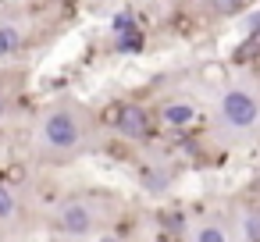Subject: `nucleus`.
Returning a JSON list of instances; mask_svg holds the SVG:
<instances>
[{
	"label": "nucleus",
	"instance_id": "nucleus-4",
	"mask_svg": "<svg viewBox=\"0 0 260 242\" xmlns=\"http://www.w3.org/2000/svg\"><path fill=\"white\" fill-rule=\"evenodd\" d=\"M118 135L121 139H150V118H146V107L143 103H125Z\"/></svg>",
	"mask_w": 260,
	"mask_h": 242
},
{
	"label": "nucleus",
	"instance_id": "nucleus-16",
	"mask_svg": "<svg viewBox=\"0 0 260 242\" xmlns=\"http://www.w3.org/2000/svg\"><path fill=\"white\" fill-rule=\"evenodd\" d=\"M128 29H136V22H132V15H128V11H121V15H114V36H118V32H128Z\"/></svg>",
	"mask_w": 260,
	"mask_h": 242
},
{
	"label": "nucleus",
	"instance_id": "nucleus-2",
	"mask_svg": "<svg viewBox=\"0 0 260 242\" xmlns=\"http://www.w3.org/2000/svg\"><path fill=\"white\" fill-rule=\"evenodd\" d=\"M96 206L89 203V199H68V203H61L57 206V214H54V228L61 231V235H68V238H86V235H93V228H96Z\"/></svg>",
	"mask_w": 260,
	"mask_h": 242
},
{
	"label": "nucleus",
	"instance_id": "nucleus-6",
	"mask_svg": "<svg viewBox=\"0 0 260 242\" xmlns=\"http://www.w3.org/2000/svg\"><path fill=\"white\" fill-rule=\"evenodd\" d=\"M22 50V32L15 25H0V61H8Z\"/></svg>",
	"mask_w": 260,
	"mask_h": 242
},
{
	"label": "nucleus",
	"instance_id": "nucleus-10",
	"mask_svg": "<svg viewBox=\"0 0 260 242\" xmlns=\"http://www.w3.org/2000/svg\"><path fill=\"white\" fill-rule=\"evenodd\" d=\"M121 111H125V100H111V103L100 111V125L118 132V125H121Z\"/></svg>",
	"mask_w": 260,
	"mask_h": 242
},
{
	"label": "nucleus",
	"instance_id": "nucleus-3",
	"mask_svg": "<svg viewBox=\"0 0 260 242\" xmlns=\"http://www.w3.org/2000/svg\"><path fill=\"white\" fill-rule=\"evenodd\" d=\"M221 118L232 125V128H253L256 118H260V103L246 93V89H228L221 96Z\"/></svg>",
	"mask_w": 260,
	"mask_h": 242
},
{
	"label": "nucleus",
	"instance_id": "nucleus-18",
	"mask_svg": "<svg viewBox=\"0 0 260 242\" xmlns=\"http://www.w3.org/2000/svg\"><path fill=\"white\" fill-rule=\"evenodd\" d=\"M4 114H8V96L0 93V121H4Z\"/></svg>",
	"mask_w": 260,
	"mask_h": 242
},
{
	"label": "nucleus",
	"instance_id": "nucleus-7",
	"mask_svg": "<svg viewBox=\"0 0 260 242\" xmlns=\"http://www.w3.org/2000/svg\"><path fill=\"white\" fill-rule=\"evenodd\" d=\"M18 221V196L11 192V185L0 182V224Z\"/></svg>",
	"mask_w": 260,
	"mask_h": 242
},
{
	"label": "nucleus",
	"instance_id": "nucleus-8",
	"mask_svg": "<svg viewBox=\"0 0 260 242\" xmlns=\"http://www.w3.org/2000/svg\"><path fill=\"white\" fill-rule=\"evenodd\" d=\"M143 47H146V36L139 29H128V32H118L114 36V50H121V54H139Z\"/></svg>",
	"mask_w": 260,
	"mask_h": 242
},
{
	"label": "nucleus",
	"instance_id": "nucleus-14",
	"mask_svg": "<svg viewBox=\"0 0 260 242\" xmlns=\"http://www.w3.org/2000/svg\"><path fill=\"white\" fill-rule=\"evenodd\" d=\"M242 231H246L249 242H260V214H249V217L242 221Z\"/></svg>",
	"mask_w": 260,
	"mask_h": 242
},
{
	"label": "nucleus",
	"instance_id": "nucleus-13",
	"mask_svg": "<svg viewBox=\"0 0 260 242\" xmlns=\"http://www.w3.org/2000/svg\"><path fill=\"white\" fill-rule=\"evenodd\" d=\"M246 4H249V0H210V11H214V15H224V18H228V15H239V11H242Z\"/></svg>",
	"mask_w": 260,
	"mask_h": 242
},
{
	"label": "nucleus",
	"instance_id": "nucleus-12",
	"mask_svg": "<svg viewBox=\"0 0 260 242\" xmlns=\"http://www.w3.org/2000/svg\"><path fill=\"white\" fill-rule=\"evenodd\" d=\"M192 242H228V231L221 224H200L196 235H192Z\"/></svg>",
	"mask_w": 260,
	"mask_h": 242
},
{
	"label": "nucleus",
	"instance_id": "nucleus-1",
	"mask_svg": "<svg viewBox=\"0 0 260 242\" xmlns=\"http://www.w3.org/2000/svg\"><path fill=\"white\" fill-rule=\"evenodd\" d=\"M40 135H43L47 150L68 153V150H75V146L82 143V125H79V118H75L68 107H57V111H50V114L43 118Z\"/></svg>",
	"mask_w": 260,
	"mask_h": 242
},
{
	"label": "nucleus",
	"instance_id": "nucleus-17",
	"mask_svg": "<svg viewBox=\"0 0 260 242\" xmlns=\"http://www.w3.org/2000/svg\"><path fill=\"white\" fill-rule=\"evenodd\" d=\"M96 242H121V235H118V231H107V235H100Z\"/></svg>",
	"mask_w": 260,
	"mask_h": 242
},
{
	"label": "nucleus",
	"instance_id": "nucleus-11",
	"mask_svg": "<svg viewBox=\"0 0 260 242\" xmlns=\"http://www.w3.org/2000/svg\"><path fill=\"white\" fill-rule=\"evenodd\" d=\"M253 57H260V29H253L249 40L235 50V61H239V64H242V61H253Z\"/></svg>",
	"mask_w": 260,
	"mask_h": 242
},
{
	"label": "nucleus",
	"instance_id": "nucleus-15",
	"mask_svg": "<svg viewBox=\"0 0 260 242\" xmlns=\"http://www.w3.org/2000/svg\"><path fill=\"white\" fill-rule=\"evenodd\" d=\"M143 182H146V189H150V192H160V189L168 185V175H160V171H146V175H143Z\"/></svg>",
	"mask_w": 260,
	"mask_h": 242
},
{
	"label": "nucleus",
	"instance_id": "nucleus-9",
	"mask_svg": "<svg viewBox=\"0 0 260 242\" xmlns=\"http://www.w3.org/2000/svg\"><path fill=\"white\" fill-rule=\"evenodd\" d=\"M196 75H200V82H203V86H224V79H228V68H224L221 61H203Z\"/></svg>",
	"mask_w": 260,
	"mask_h": 242
},
{
	"label": "nucleus",
	"instance_id": "nucleus-5",
	"mask_svg": "<svg viewBox=\"0 0 260 242\" xmlns=\"http://www.w3.org/2000/svg\"><path fill=\"white\" fill-rule=\"evenodd\" d=\"M160 121L168 125V128H189L192 121H196V107L192 103H185V100H171V103H160Z\"/></svg>",
	"mask_w": 260,
	"mask_h": 242
}]
</instances>
